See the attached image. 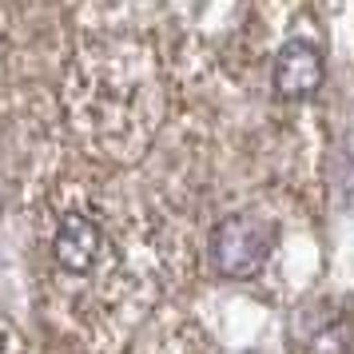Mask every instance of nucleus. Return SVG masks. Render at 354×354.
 <instances>
[{"instance_id":"1","label":"nucleus","mask_w":354,"mask_h":354,"mask_svg":"<svg viewBox=\"0 0 354 354\" xmlns=\"http://www.w3.org/2000/svg\"><path fill=\"white\" fill-rule=\"evenodd\" d=\"M274 251V227L255 219V215H227L211 231V267L223 279H251L267 267Z\"/></svg>"},{"instance_id":"3","label":"nucleus","mask_w":354,"mask_h":354,"mask_svg":"<svg viewBox=\"0 0 354 354\" xmlns=\"http://www.w3.org/2000/svg\"><path fill=\"white\" fill-rule=\"evenodd\" d=\"M322 52L310 40H287L274 56V92L283 100H310L322 88Z\"/></svg>"},{"instance_id":"2","label":"nucleus","mask_w":354,"mask_h":354,"mask_svg":"<svg viewBox=\"0 0 354 354\" xmlns=\"http://www.w3.org/2000/svg\"><path fill=\"white\" fill-rule=\"evenodd\" d=\"M290 338L303 354H354V322L342 306L310 299L295 310Z\"/></svg>"},{"instance_id":"4","label":"nucleus","mask_w":354,"mask_h":354,"mask_svg":"<svg viewBox=\"0 0 354 354\" xmlns=\"http://www.w3.org/2000/svg\"><path fill=\"white\" fill-rule=\"evenodd\" d=\"M104 251V231L92 215H68L52 235V259L68 274H88Z\"/></svg>"}]
</instances>
